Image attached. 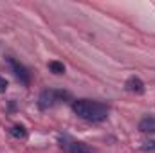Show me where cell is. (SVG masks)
Returning a JSON list of instances; mask_svg holds the SVG:
<instances>
[{
    "label": "cell",
    "mask_w": 155,
    "mask_h": 153,
    "mask_svg": "<svg viewBox=\"0 0 155 153\" xmlns=\"http://www.w3.org/2000/svg\"><path fill=\"white\" fill-rule=\"evenodd\" d=\"M72 110L78 117L90 121V122H101L108 117V106L107 105H103L99 101H90V99H74Z\"/></svg>",
    "instance_id": "cell-1"
},
{
    "label": "cell",
    "mask_w": 155,
    "mask_h": 153,
    "mask_svg": "<svg viewBox=\"0 0 155 153\" xmlns=\"http://www.w3.org/2000/svg\"><path fill=\"white\" fill-rule=\"evenodd\" d=\"M69 97L67 92H61V90H52V88H45L40 92V97H38V108L40 110H49L52 108L58 101Z\"/></svg>",
    "instance_id": "cell-2"
},
{
    "label": "cell",
    "mask_w": 155,
    "mask_h": 153,
    "mask_svg": "<svg viewBox=\"0 0 155 153\" xmlns=\"http://www.w3.org/2000/svg\"><path fill=\"white\" fill-rule=\"evenodd\" d=\"M5 61H7V65H9V69H11V72L15 74V77L22 83V85H29L31 83V72L25 69V65H22L20 61H16L15 58H5Z\"/></svg>",
    "instance_id": "cell-3"
},
{
    "label": "cell",
    "mask_w": 155,
    "mask_h": 153,
    "mask_svg": "<svg viewBox=\"0 0 155 153\" xmlns=\"http://www.w3.org/2000/svg\"><path fill=\"white\" fill-rule=\"evenodd\" d=\"M61 148H65L67 153H92V148L81 141H69L67 137L61 139Z\"/></svg>",
    "instance_id": "cell-4"
},
{
    "label": "cell",
    "mask_w": 155,
    "mask_h": 153,
    "mask_svg": "<svg viewBox=\"0 0 155 153\" xmlns=\"http://www.w3.org/2000/svg\"><path fill=\"white\" fill-rule=\"evenodd\" d=\"M124 86H126L128 92H134V94H143V92H144V83H143L139 77H135V76L128 77V81H126Z\"/></svg>",
    "instance_id": "cell-5"
},
{
    "label": "cell",
    "mask_w": 155,
    "mask_h": 153,
    "mask_svg": "<svg viewBox=\"0 0 155 153\" xmlns=\"http://www.w3.org/2000/svg\"><path fill=\"white\" fill-rule=\"evenodd\" d=\"M139 132H143V133H153L155 132V117L153 115H146L144 119H141Z\"/></svg>",
    "instance_id": "cell-6"
},
{
    "label": "cell",
    "mask_w": 155,
    "mask_h": 153,
    "mask_svg": "<svg viewBox=\"0 0 155 153\" xmlns=\"http://www.w3.org/2000/svg\"><path fill=\"white\" fill-rule=\"evenodd\" d=\"M9 133H11L15 139H25V137H27V130H25V126H22V124H15V126L9 130Z\"/></svg>",
    "instance_id": "cell-7"
},
{
    "label": "cell",
    "mask_w": 155,
    "mask_h": 153,
    "mask_svg": "<svg viewBox=\"0 0 155 153\" xmlns=\"http://www.w3.org/2000/svg\"><path fill=\"white\" fill-rule=\"evenodd\" d=\"M49 69H51V72H54V74H63V72H65V65H63L61 61H51V63H49Z\"/></svg>",
    "instance_id": "cell-8"
},
{
    "label": "cell",
    "mask_w": 155,
    "mask_h": 153,
    "mask_svg": "<svg viewBox=\"0 0 155 153\" xmlns=\"http://www.w3.org/2000/svg\"><path fill=\"white\" fill-rule=\"evenodd\" d=\"M143 150L144 151H155V141H148L143 144Z\"/></svg>",
    "instance_id": "cell-9"
},
{
    "label": "cell",
    "mask_w": 155,
    "mask_h": 153,
    "mask_svg": "<svg viewBox=\"0 0 155 153\" xmlns=\"http://www.w3.org/2000/svg\"><path fill=\"white\" fill-rule=\"evenodd\" d=\"M5 90H7V81L0 76V94H4Z\"/></svg>",
    "instance_id": "cell-10"
}]
</instances>
